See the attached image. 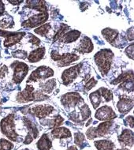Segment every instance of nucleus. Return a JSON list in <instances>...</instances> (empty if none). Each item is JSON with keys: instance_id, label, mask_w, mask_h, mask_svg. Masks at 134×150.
Instances as JSON below:
<instances>
[{"instance_id": "f257e3e1", "label": "nucleus", "mask_w": 134, "mask_h": 150, "mask_svg": "<svg viewBox=\"0 0 134 150\" xmlns=\"http://www.w3.org/2000/svg\"><path fill=\"white\" fill-rule=\"evenodd\" d=\"M114 54L111 50L103 49L95 55V62L103 75H106L111 69Z\"/></svg>"}, {"instance_id": "f03ea898", "label": "nucleus", "mask_w": 134, "mask_h": 150, "mask_svg": "<svg viewBox=\"0 0 134 150\" xmlns=\"http://www.w3.org/2000/svg\"><path fill=\"white\" fill-rule=\"evenodd\" d=\"M14 114L9 115L5 119L1 121L0 127L3 134L11 139L13 142L18 141V134L15 131V124H14Z\"/></svg>"}, {"instance_id": "7ed1b4c3", "label": "nucleus", "mask_w": 134, "mask_h": 150, "mask_svg": "<svg viewBox=\"0 0 134 150\" xmlns=\"http://www.w3.org/2000/svg\"><path fill=\"white\" fill-rule=\"evenodd\" d=\"M113 122L111 121H106L99 124L97 127H92L87 130L86 136L88 139H94L95 137H100L108 134Z\"/></svg>"}, {"instance_id": "20e7f679", "label": "nucleus", "mask_w": 134, "mask_h": 150, "mask_svg": "<svg viewBox=\"0 0 134 150\" xmlns=\"http://www.w3.org/2000/svg\"><path fill=\"white\" fill-rule=\"evenodd\" d=\"M51 59L56 61L59 67H66L71 64L72 62L79 59V56L75 54L67 53V54H59L56 51H53L51 54Z\"/></svg>"}, {"instance_id": "39448f33", "label": "nucleus", "mask_w": 134, "mask_h": 150, "mask_svg": "<svg viewBox=\"0 0 134 150\" xmlns=\"http://www.w3.org/2000/svg\"><path fill=\"white\" fill-rule=\"evenodd\" d=\"M13 68V81L16 84H19L24 80L28 72V67L25 63L21 62H14L11 65Z\"/></svg>"}, {"instance_id": "423d86ee", "label": "nucleus", "mask_w": 134, "mask_h": 150, "mask_svg": "<svg viewBox=\"0 0 134 150\" xmlns=\"http://www.w3.org/2000/svg\"><path fill=\"white\" fill-rule=\"evenodd\" d=\"M53 75H54V70L50 67H45V66H42V67H39L32 73V74L28 78L27 82L28 83L31 82V81H37L38 80H44V79H47V78L51 77Z\"/></svg>"}, {"instance_id": "0eeeda50", "label": "nucleus", "mask_w": 134, "mask_h": 150, "mask_svg": "<svg viewBox=\"0 0 134 150\" xmlns=\"http://www.w3.org/2000/svg\"><path fill=\"white\" fill-rule=\"evenodd\" d=\"M25 35V33H10L6 32L4 30H0V36H5L6 40L4 41V46L6 47H9L18 44V42L21 41V40L23 38V36Z\"/></svg>"}, {"instance_id": "6e6552de", "label": "nucleus", "mask_w": 134, "mask_h": 150, "mask_svg": "<svg viewBox=\"0 0 134 150\" xmlns=\"http://www.w3.org/2000/svg\"><path fill=\"white\" fill-rule=\"evenodd\" d=\"M81 66L82 64L76 65V66H73V67L67 69L62 73V80L65 86H68L69 84L72 82L73 81L77 78L80 73V69H81Z\"/></svg>"}, {"instance_id": "1a4fd4ad", "label": "nucleus", "mask_w": 134, "mask_h": 150, "mask_svg": "<svg viewBox=\"0 0 134 150\" xmlns=\"http://www.w3.org/2000/svg\"><path fill=\"white\" fill-rule=\"evenodd\" d=\"M47 19H48L47 12H43V13L36 14V15H34L30 18H28V20H26L21 24V25L25 28H34V27H36V26L44 23Z\"/></svg>"}, {"instance_id": "9d476101", "label": "nucleus", "mask_w": 134, "mask_h": 150, "mask_svg": "<svg viewBox=\"0 0 134 150\" xmlns=\"http://www.w3.org/2000/svg\"><path fill=\"white\" fill-rule=\"evenodd\" d=\"M61 102L66 107H75L80 102H83V99L79 93H69L62 96Z\"/></svg>"}, {"instance_id": "9b49d317", "label": "nucleus", "mask_w": 134, "mask_h": 150, "mask_svg": "<svg viewBox=\"0 0 134 150\" xmlns=\"http://www.w3.org/2000/svg\"><path fill=\"white\" fill-rule=\"evenodd\" d=\"M117 115L114 113V111L112 110L111 107L107 105H104L100 108H99L95 113V118L99 120H105L108 121L111 119H115Z\"/></svg>"}, {"instance_id": "f8f14e48", "label": "nucleus", "mask_w": 134, "mask_h": 150, "mask_svg": "<svg viewBox=\"0 0 134 150\" xmlns=\"http://www.w3.org/2000/svg\"><path fill=\"white\" fill-rule=\"evenodd\" d=\"M23 122L26 127H28V131H29L28 135L26 136L25 139L24 141V144H29L33 141V139L36 138V137L39 134V131L36 128V125L34 124L31 120H29L25 117V118H23Z\"/></svg>"}, {"instance_id": "ddd939ff", "label": "nucleus", "mask_w": 134, "mask_h": 150, "mask_svg": "<svg viewBox=\"0 0 134 150\" xmlns=\"http://www.w3.org/2000/svg\"><path fill=\"white\" fill-rule=\"evenodd\" d=\"M17 100L21 103H26L34 100V87L32 86H27L22 92L17 96Z\"/></svg>"}, {"instance_id": "4468645a", "label": "nucleus", "mask_w": 134, "mask_h": 150, "mask_svg": "<svg viewBox=\"0 0 134 150\" xmlns=\"http://www.w3.org/2000/svg\"><path fill=\"white\" fill-rule=\"evenodd\" d=\"M54 111V108L50 105H36L32 108V111L36 117L43 119L51 114Z\"/></svg>"}, {"instance_id": "2eb2a0df", "label": "nucleus", "mask_w": 134, "mask_h": 150, "mask_svg": "<svg viewBox=\"0 0 134 150\" xmlns=\"http://www.w3.org/2000/svg\"><path fill=\"white\" fill-rule=\"evenodd\" d=\"M118 142L122 146H132L133 145V133L129 129H125L118 137Z\"/></svg>"}, {"instance_id": "dca6fc26", "label": "nucleus", "mask_w": 134, "mask_h": 150, "mask_svg": "<svg viewBox=\"0 0 134 150\" xmlns=\"http://www.w3.org/2000/svg\"><path fill=\"white\" fill-rule=\"evenodd\" d=\"M76 51L80 53H90L91 52L93 51V44L90 38H88L87 36H85L79 45L78 48L76 49Z\"/></svg>"}, {"instance_id": "f3484780", "label": "nucleus", "mask_w": 134, "mask_h": 150, "mask_svg": "<svg viewBox=\"0 0 134 150\" xmlns=\"http://www.w3.org/2000/svg\"><path fill=\"white\" fill-rule=\"evenodd\" d=\"M118 109L121 113L126 114L129 112L133 107V100L131 99H121L117 104Z\"/></svg>"}, {"instance_id": "a211bd4d", "label": "nucleus", "mask_w": 134, "mask_h": 150, "mask_svg": "<svg viewBox=\"0 0 134 150\" xmlns=\"http://www.w3.org/2000/svg\"><path fill=\"white\" fill-rule=\"evenodd\" d=\"M51 135L54 138H59V139L67 138V137H70L72 136L70 129H67L66 127L55 128L51 131Z\"/></svg>"}, {"instance_id": "6ab92c4d", "label": "nucleus", "mask_w": 134, "mask_h": 150, "mask_svg": "<svg viewBox=\"0 0 134 150\" xmlns=\"http://www.w3.org/2000/svg\"><path fill=\"white\" fill-rule=\"evenodd\" d=\"M45 54V48L44 47H39L36 50H33L30 52L28 55V61L31 62H37L44 58Z\"/></svg>"}, {"instance_id": "aec40b11", "label": "nucleus", "mask_w": 134, "mask_h": 150, "mask_svg": "<svg viewBox=\"0 0 134 150\" xmlns=\"http://www.w3.org/2000/svg\"><path fill=\"white\" fill-rule=\"evenodd\" d=\"M80 33L79 31H78V30H72V31L66 33L59 40L61 42H62V43L69 44V43H72V42L76 41L80 37Z\"/></svg>"}, {"instance_id": "412c9836", "label": "nucleus", "mask_w": 134, "mask_h": 150, "mask_svg": "<svg viewBox=\"0 0 134 150\" xmlns=\"http://www.w3.org/2000/svg\"><path fill=\"white\" fill-rule=\"evenodd\" d=\"M36 146L39 149V150H50L52 147V142L47 134H44L41 138L39 140V142H37Z\"/></svg>"}, {"instance_id": "4be33fe9", "label": "nucleus", "mask_w": 134, "mask_h": 150, "mask_svg": "<svg viewBox=\"0 0 134 150\" xmlns=\"http://www.w3.org/2000/svg\"><path fill=\"white\" fill-rule=\"evenodd\" d=\"M102 34H103L105 39L110 43V44H113L114 42L118 38V32L115 30V29H111L109 28L103 29L102 31Z\"/></svg>"}, {"instance_id": "5701e85b", "label": "nucleus", "mask_w": 134, "mask_h": 150, "mask_svg": "<svg viewBox=\"0 0 134 150\" xmlns=\"http://www.w3.org/2000/svg\"><path fill=\"white\" fill-rule=\"evenodd\" d=\"M95 146L98 150H114V144L109 140H99L95 142Z\"/></svg>"}, {"instance_id": "b1692460", "label": "nucleus", "mask_w": 134, "mask_h": 150, "mask_svg": "<svg viewBox=\"0 0 134 150\" xmlns=\"http://www.w3.org/2000/svg\"><path fill=\"white\" fill-rule=\"evenodd\" d=\"M27 6L32 9H35L36 11H39L40 13L47 11L44 1H28Z\"/></svg>"}, {"instance_id": "393cba45", "label": "nucleus", "mask_w": 134, "mask_h": 150, "mask_svg": "<svg viewBox=\"0 0 134 150\" xmlns=\"http://www.w3.org/2000/svg\"><path fill=\"white\" fill-rule=\"evenodd\" d=\"M133 81V73L132 70L130 71H126V72H124L123 74H121L118 78H116L114 81L111 82L112 84H118L121 82H126V81Z\"/></svg>"}, {"instance_id": "a878e982", "label": "nucleus", "mask_w": 134, "mask_h": 150, "mask_svg": "<svg viewBox=\"0 0 134 150\" xmlns=\"http://www.w3.org/2000/svg\"><path fill=\"white\" fill-rule=\"evenodd\" d=\"M89 98H90V101L92 104L93 108H97L101 103V96L99 92L97 90L94 92V93H91L90 96H89Z\"/></svg>"}, {"instance_id": "bb28decb", "label": "nucleus", "mask_w": 134, "mask_h": 150, "mask_svg": "<svg viewBox=\"0 0 134 150\" xmlns=\"http://www.w3.org/2000/svg\"><path fill=\"white\" fill-rule=\"evenodd\" d=\"M51 25L50 24H44L43 25H41L39 28H37L34 30V32L36 33L39 34L40 36H46L47 34L48 33V32L51 29Z\"/></svg>"}, {"instance_id": "cd10ccee", "label": "nucleus", "mask_w": 134, "mask_h": 150, "mask_svg": "<svg viewBox=\"0 0 134 150\" xmlns=\"http://www.w3.org/2000/svg\"><path fill=\"white\" fill-rule=\"evenodd\" d=\"M99 92L100 93V96H102L103 98L105 99V100L106 102H108V101H111L113 100V94L111 93V90H109L108 88H100L99 89Z\"/></svg>"}, {"instance_id": "c85d7f7f", "label": "nucleus", "mask_w": 134, "mask_h": 150, "mask_svg": "<svg viewBox=\"0 0 134 150\" xmlns=\"http://www.w3.org/2000/svg\"><path fill=\"white\" fill-rule=\"evenodd\" d=\"M55 85H56V81L54 79H51V80L47 81L43 86V91L46 93H51L54 90Z\"/></svg>"}, {"instance_id": "c756f323", "label": "nucleus", "mask_w": 134, "mask_h": 150, "mask_svg": "<svg viewBox=\"0 0 134 150\" xmlns=\"http://www.w3.org/2000/svg\"><path fill=\"white\" fill-rule=\"evenodd\" d=\"M67 29H69V26H67L66 25H64V24H62V25H61V28H60L59 30L58 31V33H57L55 34V36H54V41H56L57 40L61 39L62 36L66 33Z\"/></svg>"}, {"instance_id": "7c9ffc66", "label": "nucleus", "mask_w": 134, "mask_h": 150, "mask_svg": "<svg viewBox=\"0 0 134 150\" xmlns=\"http://www.w3.org/2000/svg\"><path fill=\"white\" fill-rule=\"evenodd\" d=\"M13 145L6 139H0V150H12Z\"/></svg>"}, {"instance_id": "2f4dec72", "label": "nucleus", "mask_w": 134, "mask_h": 150, "mask_svg": "<svg viewBox=\"0 0 134 150\" xmlns=\"http://www.w3.org/2000/svg\"><path fill=\"white\" fill-rule=\"evenodd\" d=\"M13 26V21L12 18H4L0 21V29H9Z\"/></svg>"}, {"instance_id": "473e14b6", "label": "nucleus", "mask_w": 134, "mask_h": 150, "mask_svg": "<svg viewBox=\"0 0 134 150\" xmlns=\"http://www.w3.org/2000/svg\"><path fill=\"white\" fill-rule=\"evenodd\" d=\"M80 113H81V115H82V120H86L91 115L90 109H89L87 104L80 107Z\"/></svg>"}, {"instance_id": "72a5a7b5", "label": "nucleus", "mask_w": 134, "mask_h": 150, "mask_svg": "<svg viewBox=\"0 0 134 150\" xmlns=\"http://www.w3.org/2000/svg\"><path fill=\"white\" fill-rule=\"evenodd\" d=\"M13 57H17L19 58V59H25L27 58V52L25 51H23V50H18V51H16V52H13L12 53Z\"/></svg>"}, {"instance_id": "f704fd0d", "label": "nucleus", "mask_w": 134, "mask_h": 150, "mask_svg": "<svg viewBox=\"0 0 134 150\" xmlns=\"http://www.w3.org/2000/svg\"><path fill=\"white\" fill-rule=\"evenodd\" d=\"M74 142L78 145H80L85 141V135L81 133H76L74 134Z\"/></svg>"}, {"instance_id": "c9c22d12", "label": "nucleus", "mask_w": 134, "mask_h": 150, "mask_svg": "<svg viewBox=\"0 0 134 150\" xmlns=\"http://www.w3.org/2000/svg\"><path fill=\"white\" fill-rule=\"evenodd\" d=\"M48 98L47 95H45L44 93L40 92H34V100H45L46 99Z\"/></svg>"}, {"instance_id": "e433bc0d", "label": "nucleus", "mask_w": 134, "mask_h": 150, "mask_svg": "<svg viewBox=\"0 0 134 150\" xmlns=\"http://www.w3.org/2000/svg\"><path fill=\"white\" fill-rule=\"evenodd\" d=\"M97 84V81H95L94 78H91L90 80L87 81V82L85 84V88L86 91L90 90L91 88H92L94 86H95Z\"/></svg>"}, {"instance_id": "4c0bfd02", "label": "nucleus", "mask_w": 134, "mask_h": 150, "mask_svg": "<svg viewBox=\"0 0 134 150\" xmlns=\"http://www.w3.org/2000/svg\"><path fill=\"white\" fill-rule=\"evenodd\" d=\"M52 122H53V123H52L51 127L54 128V127H59L60 125H62V123L63 122V119L60 115H58L54 118V119H53Z\"/></svg>"}, {"instance_id": "58836bf2", "label": "nucleus", "mask_w": 134, "mask_h": 150, "mask_svg": "<svg viewBox=\"0 0 134 150\" xmlns=\"http://www.w3.org/2000/svg\"><path fill=\"white\" fill-rule=\"evenodd\" d=\"M133 43H132L131 45H129V46L126 48V54L130 58V59H133Z\"/></svg>"}, {"instance_id": "ea45409f", "label": "nucleus", "mask_w": 134, "mask_h": 150, "mask_svg": "<svg viewBox=\"0 0 134 150\" xmlns=\"http://www.w3.org/2000/svg\"><path fill=\"white\" fill-rule=\"evenodd\" d=\"M29 36L31 37L30 42H31L32 44H35V45H39V44H40V40H39V38L34 36L33 35H32V34H29Z\"/></svg>"}, {"instance_id": "a19ab883", "label": "nucleus", "mask_w": 134, "mask_h": 150, "mask_svg": "<svg viewBox=\"0 0 134 150\" xmlns=\"http://www.w3.org/2000/svg\"><path fill=\"white\" fill-rule=\"evenodd\" d=\"M8 73V68L6 66H3L2 67H0V78H4L6 74Z\"/></svg>"}, {"instance_id": "79ce46f5", "label": "nucleus", "mask_w": 134, "mask_h": 150, "mask_svg": "<svg viewBox=\"0 0 134 150\" xmlns=\"http://www.w3.org/2000/svg\"><path fill=\"white\" fill-rule=\"evenodd\" d=\"M126 121L127 122H128V124L130 125V127L133 128V116L127 117Z\"/></svg>"}, {"instance_id": "37998d69", "label": "nucleus", "mask_w": 134, "mask_h": 150, "mask_svg": "<svg viewBox=\"0 0 134 150\" xmlns=\"http://www.w3.org/2000/svg\"><path fill=\"white\" fill-rule=\"evenodd\" d=\"M4 11H5V6H4V3L0 1V16H2L4 13Z\"/></svg>"}, {"instance_id": "c03bdc74", "label": "nucleus", "mask_w": 134, "mask_h": 150, "mask_svg": "<svg viewBox=\"0 0 134 150\" xmlns=\"http://www.w3.org/2000/svg\"><path fill=\"white\" fill-rule=\"evenodd\" d=\"M9 3H12V4H13V5H15V4H20V3H22V1H9Z\"/></svg>"}, {"instance_id": "a18cd8bd", "label": "nucleus", "mask_w": 134, "mask_h": 150, "mask_svg": "<svg viewBox=\"0 0 134 150\" xmlns=\"http://www.w3.org/2000/svg\"><path fill=\"white\" fill-rule=\"evenodd\" d=\"M66 150H78V148L76 147V146H70V148H68Z\"/></svg>"}, {"instance_id": "49530a36", "label": "nucleus", "mask_w": 134, "mask_h": 150, "mask_svg": "<svg viewBox=\"0 0 134 150\" xmlns=\"http://www.w3.org/2000/svg\"><path fill=\"white\" fill-rule=\"evenodd\" d=\"M117 150H129V149H117Z\"/></svg>"}, {"instance_id": "de8ad7c7", "label": "nucleus", "mask_w": 134, "mask_h": 150, "mask_svg": "<svg viewBox=\"0 0 134 150\" xmlns=\"http://www.w3.org/2000/svg\"><path fill=\"white\" fill-rule=\"evenodd\" d=\"M25 150H28V149H25Z\"/></svg>"}]
</instances>
